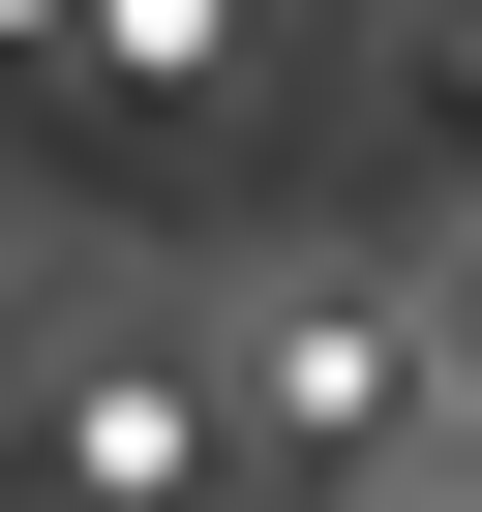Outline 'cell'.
I'll return each mask as SVG.
<instances>
[{"label":"cell","mask_w":482,"mask_h":512,"mask_svg":"<svg viewBox=\"0 0 482 512\" xmlns=\"http://www.w3.org/2000/svg\"><path fill=\"white\" fill-rule=\"evenodd\" d=\"M61 482H91V512H181V482H211V392H181V362H91V392H61Z\"/></svg>","instance_id":"6da1fadb"},{"label":"cell","mask_w":482,"mask_h":512,"mask_svg":"<svg viewBox=\"0 0 482 512\" xmlns=\"http://www.w3.org/2000/svg\"><path fill=\"white\" fill-rule=\"evenodd\" d=\"M452 332H482V302H452Z\"/></svg>","instance_id":"7a4b0ae2"}]
</instances>
